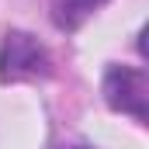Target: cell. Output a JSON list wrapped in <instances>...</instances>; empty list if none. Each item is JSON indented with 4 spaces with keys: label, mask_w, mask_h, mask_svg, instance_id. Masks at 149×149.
I'll return each instance as SVG.
<instances>
[{
    "label": "cell",
    "mask_w": 149,
    "mask_h": 149,
    "mask_svg": "<svg viewBox=\"0 0 149 149\" xmlns=\"http://www.w3.org/2000/svg\"><path fill=\"white\" fill-rule=\"evenodd\" d=\"M49 52L45 45H38V38L28 31H7L0 45V80L3 83H17V80H38L49 76Z\"/></svg>",
    "instance_id": "6da1fadb"
},
{
    "label": "cell",
    "mask_w": 149,
    "mask_h": 149,
    "mask_svg": "<svg viewBox=\"0 0 149 149\" xmlns=\"http://www.w3.org/2000/svg\"><path fill=\"white\" fill-rule=\"evenodd\" d=\"M108 0H56V24L59 28H66V31H73L80 28L97 7H104Z\"/></svg>",
    "instance_id": "3957f363"
},
{
    "label": "cell",
    "mask_w": 149,
    "mask_h": 149,
    "mask_svg": "<svg viewBox=\"0 0 149 149\" xmlns=\"http://www.w3.org/2000/svg\"><path fill=\"white\" fill-rule=\"evenodd\" d=\"M63 149H90V146H63Z\"/></svg>",
    "instance_id": "277c9868"
},
{
    "label": "cell",
    "mask_w": 149,
    "mask_h": 149,
    "mask_svg": "<svg viewBox=\"0 0 149 149\" xmlns=\"http://www.w3.org/2000/svg\"><path fill=\"white\" fill-rule=\"evenodd\" d=\"M104 101L114 111L132 114L135 121H146V101H149V83L142 70L128 66H111L104 76Z\"/></svg>",
    "instance_id": "7a4b0ae2"
}]
</instances>
